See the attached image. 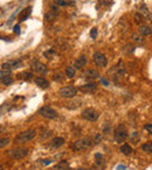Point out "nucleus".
Instances as JSON below:
<instances>
[{"label": "nucleus", "mask_w": 152, "mask_h": 170, "mask_svg": "<svg viewBox=\"0 0 152 170\" xmlns=\"http://www.w3.org/2000/svg\"><path fill=\"white\" fill-rule=\"evenodd\" d=\"M31 68L34 72H37V73H47L48 72V69L44 63L39 62V61H33L32 64H31Z\"/></svg>", "instance_id": "nucleus-10"}, {"label": "nucleus", "mask_w": 152, "mask_h": 170, "mask_svg": "<svg viewBox=\"0 0 152 170\" xmlns=\"http://www.w3.org/2000/svg\"><path fill=\"white\" fill-rule=\"evenodd\" d=\"M143 21H144V20H143V17H142V15H141L139 13L134 15V22H136L137 25H139V23H142Z\"/></svg>", "instance_id": "nucleus-30"}, {"label": "nucleus", "mask_w": 152, "mask_h": 170, "mask_svg": "<svg viewBox=\"0 0 152 170\" xmlns=\"http://www.w3.org/2000/svg\"><path fill=\"white\" fill-rule=\"evenodd\" d=\"M9 141H11L9 138H1V139H0V149H1V148H5L9 143Z\"/></svg>", "instance_id": "nucleus-24"}, {"label": "nucleus", "mask_w": 152, "mask_h": 170, "mask_svg": "<svg viewBox=\"0 0 152 170\" xmlns=\"http://www.w3.org/2000/svg\"><path fill=\"white\" fill-rule=\"evenodd\" d=\"M82 118L84 119V120H88V121H96L97 119H99V112L96 111V110H94V108H86L83 112H82Z\"/></svg>", "instance_id": "nucleus-4"}, {"label": "nucleus", "mask_w": 152, "mask_h": 170, "mask_svg": "<svg viewBox=\"0 0 152 170\" xmlns=\"http://www.w3.org/2000/svg\"><path fill=\"white\" fill-rule=\"evenodd\" d=\"M0 170H2V167H1V165H0Z\"/></svg>", "instance_id": "nucleus-41"}, {"label": "nucleus", "mask_w": 152, "mask_h": 170, "mask_svg": "<svg viewBox=\"0 0 152 170\" xmlns=\"http://www.w3.org/2000/svg\"><path fill=\"white\" fill-rule=\"evenodd\" d=\"M142 150L145 153H149V154H152V142L142 144Z\"/></svg>", "instance_id": "nucleus-22"}, {"label": "nucleus", "mask_w": 152, "mask_h": 170, "mask_svg": "<svg viewBox=\"0 0 152 170\" xmlns=\"http://www.w3.org/2000/svg\"><path fill=\"white\" fill-rule=\"evenodd\" d=\"M101 140H102V136H101V135H99V134L95 135V140H94V141H95V143H99V142H101Z\"/></svg>", "instance_id": "nucleus-35"}, {"label": "nucleus", "mask_w": 152, "mask_h": 170, "mask_svg": "<svg viewBox=\"0 0 152 170\" xmlns=\"http://www.w3.org/2000/svg\"><path fill=\"white\" fill-rule=\"evenodd\" d=\"M52 161H53V160H44V161H42V163H44L45 165H47V164H49V163H52Z\"/></svg>", "instance_id": "nucleus-39"}, {"label": "nucleus", "mask_w": 152, "mask_h": 170, "mask_svg": "<svg viewBox=\"0 0 152 170\" xmlns=\"http://www.w3.org/2000/svg\"><path fill=\"white\" fill-rule=\"evenodd\" d=\"M39 113H40V116H42L44 118H46V119H55V118H57L56 111H54L53 108L49 107V106H44V107H41L39 110Z\"/></svg>", "instance_id": "nucleus-7"}, {"label": "nucleus", "mask_w": 152, "mask_h": 170, "mask_svg": "<svg viewBox=\"0 0 152 170\" xmlns=\"http://www.w3.org/2000/svg\"><path fill=\"white\" fill-rule=\"evenodd\" d=\"M90 36H91V39H96L97 37V28L94 27L90 30Z\"/></svg>", "instance_id": "nucleus-31"}, {"label": "nucleus", "mask_w": 152, "mask_h": 170, "mask_svg": "<svg viewBox=\"0 0 152 170\" xmlns=\"http://www.w3.org/2000/svg\"><path fill=\"white\" fill-rule=\"evenodd\" d=\"M34 82H35L36 85L40 86L41 89H47L49 86V82L47 81V79H45L44 77H36L35 79H34Z\"/></svg>", "instance_id": "nucleus-17"}, {"label": "nucleus", "mask_w": 152, "mask_h": 170, "mask_svg": "<svg viewBox=\"0 0 152 170\" xmlns=\"http://www.w3.org/2000/svg\"><path fill=\"white\" fill-rule=\"evenodd\" d=\"M139 14H141V15H143L146 20H150V19H151L150 11H149L147 6H146L145 4H142V5H141V7H139Z\"/></svg>", "instance_id": "nucleus-16"}, {"label": "nucleus", "mask_w": 152, "mask_h": 170, "mask_svg": "<svg viewBox=\"0 0 152 170\" xmlns=\"http://www.w3.org/2000/svg\"><path fill=\"white\" fill-rule=\"evenodd\" d=\"M12 82H13L12 75H11V76H6V77H4V78L1 79V83H2L4 85H9V84H12Z\"/></svg>", "instance_id": "nucleus-26"}, {"label": "nucleus", "mask_w": 152, "mask_h": 170, "mask_svg": "<svg viewBox=\"0 0 152 170\" xmlns=\"http://www.w3.org/2000/svg\"><path fill=\"white\" fill-rule=\"evenodd\" d=\"M66 75L68 76V78H74L76 75V69L74 66H68L66 69Z\"/></svg>", "instance_id": "nucleus-21"}, {"label": "nucleus", "mask_w": 152, "mask_h": 170, "mask_svg": "<svg viewBox=\"0 0 152 170\" xmlns=\"http://www.w3.org/2000/svg\"><path fill=\"white\" fill-rule=\"evenodd\" d=\"M57 5H60V6H67V5H69V2L67 0H59L57 1Z\"/></svg>", "instance_id": "nucleus-33"}, {"label": "nucleus", "mask_w": 152, "mask_h": 170, "mask_svg": "<svg viewBox=\"0 0 152 170\" xmlns=\"http://www.w3.org/2000/svg\"><path fill=\"white\" fill-rule=\"evenodd\" d=\"M22 66V61L21 60H12V61H7V62L1 64V69L2 70H15Z\"/></svg>", "instance_id": "nucleus-5"}, {"label": "nucleus", "mask_w": 152, "mask_h": 170, "mask_svg": "<svg viewBox=\"0 0 152 170\" xmlns=\"http://www.w3.org/2000/svg\"><path fill=\"white\" fill-rule=\"evenodd\" d=\"M95 157H96V164H99V165H102L103 164V156H102V154H96L95 155Z\"/></svg>", "instance_id": "nucleus-28"}, {"label": "nucleus", "mask_w": 152, "mask_h": 170, "mask_svg": "<svg viewBox=\"0 0 152 170\" xmlns=\"http://www.w3.org/2000/svg\"><path fill=\"white\" fill-rule=\"evenodd\" d=\"M128 136V132H126V128L123 125H118L115 128V132H114V138H115V141L117 143L123 142Z\"/></svg>", "instance_id": "nucleus-2"}, {"label": "nucleus", "mask_w": 152, "mask_h": 170, "mask_svg": "<svg viewBox=\"0 0 152 170\" xmlns=\"http://www.w3.org/2000/svg\"><path fill=\"white\" fill-rule=\"evenodd\" d=\"M144 129L149 133V134H151L152 135V125L151 124H146V125L144 126Z\"/></svg>", "instance_id": "nucleus-32"}, {"label": "nucleus", "mask_w": 152, "mask_h": 170, "mask_svg": "<svg viewBox=\"0 0 152 170\" xmlns=\"http://www.w3.org/2000/svg\"><path fill=\"white\" fill-rule=\"evenodd\" d=\"M31 14H32V7H31V6H29V7H26V8H24L20 13H19L18 21L19 22H24V21H26L27 19L31 17Z\"/></svg>", "instance_id": "nucleus-12"}, {"label": "nucleus", "mask_w": 152, "mask_h": 170, "mask_svg": "<svg viewBox=\"0 0 152 170\" xmlns=\"http://www.w3.org/2000/svg\"><path fill=\"white\" fill-rule=\"evenodd\" d=\"M63 144H64V139L63 138H55L52 141V146L54 148H59V147H61Z\"/></svg>", "instance_id": "nucleus-19"}, {"label": "nucleus", "mask_w": 152, "mask_h": 170, "mask_svg": "<svg viewBox=\"0 0 152 170\" xmlns=\"http://www.w3.org/2000/svg\"><path fill=\"white\" fill-rule=\"evenodd\" d=\"M126 167L124 165V164H119L118 167H117V170H125Z\"/></svg>", "instance_id": "nucleus-36"}, {"label": "nucleus", "mask_w": 152, "mask_h": 170, "mask_svg": "<svg viewBox=\"0 0 152 170\" xmlns=\"http://www.w3.org/2000/svg\"><path fill=\"white\" fill-rule=\"evenodd\" d=\"M82 77L86 78V79H90V81H94V79H97L99 77V73L97 70H94V69H88V70H84L82 72Z\"/></svg>", "instance_id": "nucleus-11"}, {"label": "nucleus", "mask_w": 152, "mask_h": 170, "mask_svg": "<svg viewBox=\"0 0 152 170\" xmlns=\"http://www.w3.org/2000/svg\"><path fill=\"white\" fill-rule=\"evenodd\" d=\"M32 72H22L21 75H20V78H22V79H25V81H29V79H32Z\"/></svg>", "instance_id": "nucleus-27"}, {"label": "nucleus", "mask_w": 152, "mask_h": 170, "mask_svg": "<svg viewBox=\"0 0 152 170\" xmlns=\"http://www.w3.org/2000/svg\"><path fill=\"white\" fill-rule=\"evenodd\" d=\"M139 140H141V135L138 134V132H134L131 134V141H132V143H138Z\"/></svg>", "instance_id": "nucleus-25"}, {"label": "nucleus", "mask_w": 152, "mask_h": 170, "mask_svg": "<svg viewBox=\"0 0 152 170\" xmlns=\"http://www.w3.org/2000/svg\"><path fill=\"white\" fill-rule=\"evenodd\" d=\"M8 155L11 157L19 160V159H24L28 155V149L27 148H15V149H12L8 152Z\"/></svg>", "instance_id": "nucleus-6"}, {"label": "nucleus", "mask_w": 152, "mask_h": 170, "mask_svg": "<svg viewBox=\"0 0 152 170\" xmlns=\"http://www.w3.org/2000/svg\"><path fill=\"white\" fill-rule=\"evenodd\" d=\"M68 168V163L66 161H62V162H60L57 165H55V168L54 169L55 170H66Z\"/></svg>", "instance_id": "nucleus-23"}, {"label": "nucleus", "mask_w": 152, "mask_h": 170, "mask_svg": "<svg viewBox=\"0 0 152 170\" xmlns=\"http://www.w3.org/2000/svg\"><path fill=\"white\" fill-rule=\"evenodd\" d=\"M90 144H91V142L89 141V139H81V140H77L76 142L73 144V149L76 150V152L84 150L88 147H90Z\"/></svg>", "instance_id": "nucleus-9"}, {"label": "nucleus", "mask_w": 152, "mask_h": 170, "mask_svg": "<svg viewBox=\"0 0 152 170\" xmlns=\"http://www.w3.org/2000/svg\"><path fill=\"white\" fill-rule=\"evenodd\" d=\"M151 25H152V22H151Z\"/></svg>", "instance_id": "nucleus-42"}, {"label": "nucleus", "mask_w": 152, "mask_h": 170, "mask_svg": "<svg viewBox=\"0 0 152 170\" xmlns=\"http://www.w3.org/2000/svg\"><path fill=\"white\" fill-rule=\"evenodd\" d=\"M13 32H14V34H20V26H19V23L14 26V28H13Z\"/></svg>", "instance_id": "nucleus-34"}, {"label": "nucleus", "mask_w": 152, "mask_h": 170, "mask_svg": "<svg viewBox=\"0 0 152 170\" xmlns=\"http://www.w3.org/2000/svg\"><path fill=\"white\" fill-rule=\"evenodd\" d=\"M82 105V100L81 99H74V100H70L68 103H66V107L69 108V110H77Z\"/></svg>", "instance_id": "nucleus-14"}, {"label": "nucleus", "mask_w": 152, "mask_h": 170, "mask_svg": "<svg viewBox=\"0 0 152 170\" xmlns=\"http://www.w3.org/2000/svg\"><path fill=\"white\" fill-rule=\"evenodd\" d=\"M139 33L144 36H147V35H151L152 33V29L149 26H141L139 27Z\"/></svg>", "instance_id": "nucleus-20"}, {"label": "nucleus", "mask_w": 152, "mask_h": 170, "mask_svg": "<svg viewBox=\"0 0 152 170\" xmlns=\"http://www.w3.org/2000/svg\"><path fill=\"white\" fill-rule=\"evenodd\" d=\"M11 75H12V72L9 71V70H1V71H0V81H1L4 77L11 76Z\"/></svg>", "instance_id": "nucleus-29"}, {"label": "nucleus", "mask_w": 152, "mask_h": 170, "mask_svg": "<svg viewBox=\"0 0 152 170\" xmlns=\"http://www.w3.org/2000/svg\"><path fill=\"white\" fill-rule=\"evenodd\" d=\"M121 152H122V154H124V155H130L134 150H132V147L130 144L124 143V144L121 146Z\"/></svg>", "instance_id": "nucleus-18"}, {"label": "nucleus", "mask_w": 152, "mask_h": 170, "mask_svg": "<svg viewBox=\"0 0 152 170\" xmlns=\"http://www.w3.org/2000/svg\"><path fill=\"white\" fill-rule=\"evenodd\" d=\"M92 61L99 68H104V66H107L108 64L107 57H105V55H103L102 53H95L92 55Z\"/></svg>", "instance_id": "nucleus-8"}, {"label": "nucleus", "mask_w": 152, "mask_h": 170, "mask_svg": "<svg viewBox=\"0 0 152 170\" xmlns=\"http://www.w3.org/2000/svg\"><path fill=\"white\" fill-rule=\"evenodd\" d=\"M36 136L35 129H28V131H24L15 138V142L17 143H26L31 140H33Z\"/></svg>", "instance_id": "nucleus-1"}, {"label": "nucleus", "mask_w": 152, "mask_h": 170, "mask_svg": "<svg viewBox=\"0 0 152 170\" xmlns=\"http://www.w3.org/2000/svg\"><path fill=\"white\" fill-rule=\"evenodd\" d=\"M77 93V89L75 86L72 85H68V86H63L59 91V94L62 97V98H73L75 97Z\"/></svg>", "instance_id": "nucleus-3"}, {"label": "nucleus", "mask_w": 152, "mask_h": 170, "mask_svg": "<svg viewBox=\"0 0 152 170\" xmlns=\"http://www.w3.org/2000/svg\"><path fill=\"white\" fill-rule=\"evenodd\" d=\"M86 64H87V57L86 56H80L76 61H75V69H83V66H86Z\"/></svg>", "instance_id": "nucleus-15"}, {"label": "nucleus", "mask_w": 152, "mask_h": 170, "mask_svg": "<svg viewBox=\"0 0 152 170\" xmlns=\"http://www.w3.org/2000/svg\"><path fill=\"white\" fill-rule=\"evenodd\" d=\"M96 89H97V84L96 83H89V84L81 85L80 86V91L84 92V93H91V92H94Z\"/></svg>", "instance_id": "nucleus-13"}, {"label": "nucleus", "mask_w": 152, "mask_h": 170, "mask_svg": "<svg viewBox=\"0 0 152 170\" xmlns=\"http://www.w3.org/2000/svg\"><path fill=\"white\" fill-rule=\"evenodd\" d=\"M73 170H91V169H88V168H77V169H73Z\"/></svg>", "instance_id": "nucleus-40"}, {"label": "nucleus", "mask_w": 152, "mask_h": 170, "mask_svg": "<svg viewBox=\"0 0 152 170\" xmlns=\"http://www.w3.org/2000/svg\"><path fill=\"white\" fill-rule=\"evenodd\" d=\"M60 76H61V75H60V73H59V75H57V76H56V75H55V76H54V79H55V81H61V79H62V77H60Z\"/></svg>", "instance_id": "nucleus-37"}, {"label": "nucleus", "mask_w": 152, "mask_h": 170, "mask_svg": "<svg viewBox=\"0 0 152 170\" xmlns=\"http://www.w3.org/2000/svg\"><path fill=\"white\" fill-rule=\"evenodd\" d=\"M101 83H102V84H104L105 86H108V85H109L108 81H107V79H104V78H102V79H101Z\"/></svg>", "instance_id": "nucleus-38"}]
</instances>
